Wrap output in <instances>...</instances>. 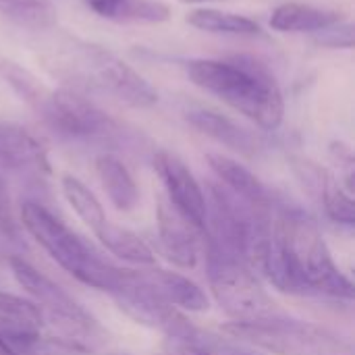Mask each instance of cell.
I'll list each match as a JSON object with an SVG mask.
<instances>
[{
  "instance_id": "6da1fadb",
  "label": "cell",
  "mask_w": 355,
  "mask_h": 355,
  "mask_svg": "<svg viewBox=\"0 0 355 355\" xmlns=\"http://www.w3.org/2000/svg\"><path fill=\"white\" fill-rule=\"evenodd\" d=\"M264 275L281 291L354 297V285L337 268L322 233L304 216L285 214L272 225Z\"/></svg>"
},
{
  "instance_id": "7a4b0ae2",
  "label": "cell",
  "mask_w": 355,
  "mask_h": 355,
  "mask_svg": "<svg viewBox=\"0 0 355 355\" xmlns=\"http://www.w3.org/2000/svg\"><path fill=\"white\" fill-rule=\"evenodd\" d=\"M189 79L204 92L216 96L258 127L275 131L285 116L283 92L275 75L252 56L193 58L187 62Z\"/></svg>"
},
{
  "instance_id": "3957f363",
  "label": "cell",
  "mask_w": 355,
  "mask_h": 355,
  "mask_svg": "<svg viewBox=\"0 0 355 355\" xmlns=\"http://www.w3.org/2000/svg\"><path fill=\"white\" fill-rule=\"evenodd\" d=\"M21 223L25 231L48 252V256L81 283L108 293H114L123 283V268H114L100 260L64 223L52 216L44 206L25 202L21 206Z\"/></svg>"
},
{
  "instance_id": "277c9868",
  "label": "cell",
  "mask_w": 355,
  "mask_h": 355,
  "mask_svg": "<svg viewBox=\"0 0 355 355\" xmlns=\"http://www.w3.org/2000/svg\"><path fill=\"white\" fill-rule=\"evenodd\" d=\"M223 333L277 355H354L347 339L300 320L272 316L256 322H229Z\"/></svg>"
},
{
  "instance_id": "5b68a950",
  "label": "cell",
  "mask_w": 355,
  "mask_h": 355,
  "mask_svg": "<svg viewBox=\"0 0 355 355\" xmlns=\"http://www.w3.org/2000/svg\"><path fill=\"white\" fill-rule=\"evenodd\" d=\"M210 289L233 322H256L281 316L258 279L237 260L216 256L210 264Z\"/></svg>"
},
{
  "instance_id": "8992f818",
  "label": "cell",
  "mask_w": 355,
  "mask_h": 355,
  "mask_svg": "<svg viewBox=\"0 0 355 355\" xmlns=\"http://www.w3.org/2000/svg\"><path fill=\"white\" fill-rule=\"evenodd\" d=\"M75 52L83 77L92 79L94 85L137 108H148L158 102V92L152 87V83L108 48L92 42H79Z\"/></svg>"
},
{
  "instance_id": "52a82bcc",
  "label": "cell",
  "mask_w": 355,
  "mask_h": 355,
  "mask_svg": "<svg viewBox=\"0 0 355 355\" xmlns=\"http://www.w3.org/2000/svg\"><path fill=\"white\" fill-rule=\"evenodd\" d=\"M37 114H42L56 133L73 139H104L116 129L106 112L69 87L50 89Z\"/></svg>"
},
{
  "instance_id": "ba28073f",
  "label": "cell",
  "mask_w": 355,
  "mask_h": 355,
  "mask_svg": "<svg viewBox=\"0 0 355 355\" xmlns=\"http://www.w3.org/2000/svg\"><path fill=\"white\" fill-rule=\"evenodd\" d=\"M10 270L23 291L33 300L31 304H35L42 312V318L46 314L52 320H60V324L69 331H92L96 327L94 318L67 291H62L23 258H10Z\"/></svg>"
},
{
  "instance_id": "9c48e42d",
  "label": "cell",
  "mask_w": 355,
  "mask_h": 355,
  "mask_svg": "<svg viewBox=\"0 0 355 355\" xmlns=\"http://www.w3.org/2000/svg\"><path fill=\"white\" fill-rule=\"evenodd\" d=\"M154 168L162 179L168 200L198 231H206L210 225V210L202 185L181 158L171 152H158L154 156Z\"/></svg>"
},
{
  "instance_id": "30bf717a",
  "label": "cell",
  "mask_w": 355,
  "mask_h": 355,
  "mask_svg": "<svg viewBox=\"0 0 355 355\" xmlns=\"http://www.w3.org/2000/svg\"><path fill=\"white\" fill-rule=\"evenodd\" d=\"M0 171L48 173L44 144L21 125L0 123Z\"/></svg>"
},
{
  "instance_id": "8fae6325",
  "label": "cell",
  "mask_w": 355,
  "mask_h": 355,
  "mask_svg": "<svg viewBox=\"0 0 355 355\" xmlns=\"http://www.w3.org/2000/svg\"><path fill=\"white\" fill-rule=\"evenodd\" d=\"M44 318L35 304L0 293V339L21 355L40 339Z\"/></svg>"
},
{
  "instance_id": "7c38bea8",
  "label": "cell",
  "mask_w": 355,
  "mask_h": 355,
  "mask_svg": "<svg viewBox=\"0 0 355 355\" xmlns=\"http://www.w3.org/2000/svg\"><path fill=\"white\" fill-rule=\"evenodd\" d=\"M158 218V237L164 256L177 266L193 268L198 262V245L193 237L196 227L179 210H175L173 204H162Z\"/></svg>"
},
{
  "instance_id": "4fadbf2b",
  "label": "cell",
  "mask_w": 355,
  "mask_h": 355,
  "mask_svg": "<svg viewBox=\"0 0 355 355\" xmlns=\"http://www.w3.org/2000/svg\"><path fill=\"white\" fill-rule=\"evenodd\" d=\"M295 171L297 175L304 179V183H308L310 187H314L322 202H324V208H327V214L341 223V225H354L355 223V202L352 198V193H347L339 183L337 179L320 168L318 164L310 162V160H297L295 162Z\"/></svg>"
},
{
  "instance_id": "5bb4252c",
  "label": "cell",
  "mask_w": 355,
  "mask_h": 355,
  "mask_svg": "<svg viewBox=\"0 0 355 355\" xmlns=\"http://www.w3.org/2000/svg\"><path fill=\"white\" fill-rule=\"evenodd\" d=\"M187 121L191 127H196L204 135L225 144L227 148H231L243 156H252L258 152V137L220 112L198 108V110L187 112Z\"/></svg>"
},
{
  "instance_id": "9a60e30c",
  "label": "cell",
  "mask_w": 355,
  "mask_h": 355,
  "mask_svg": "<svg viewBox=\"0 0 355 355\" xmlns=\"http://www.w3.org/2000/svg\"><path fill=\"white\" fill-rule=\"evenodd\" d=\"M98 17L114 23H164L171 6L162 0H83Z\"/></svg>"
},
{
  "instance_id": "2e32d148",
  "label": "cell",
  "mask_w": 355,
  "mask_h": 355,
  "mask_svg": "<svg viewBox=\"0 0 355 355\" xmlns=\"http://www.w3.org/2000/svg\"><path fill=\"white\" fill-rule=\"evenodd\" d=\"M341 21V12L314 6V4H304V2H285L272 10L270 17V27L277 31H320L333 23Z\"/></svg>"
},
{
  "instance_id": "e0dca14e",
  "label": "cell",
  "mask_w": 355,
  "mask_h": 355,
  "mask_svg": "<svg viewBox=\"0 0 355 355\" xmlns=\"http://www.w3.org/2000/svg\"><path fill=\"white\" fill-rule=\"evenodd\" d=\"M96 173L98 179L108 196V200L112 202V206L116 210L129 212L135 208L137 200H139V189L129 173V168L110 154H102L96 158Z\"/></svg>"
},
{
  "instance_id": "ac0fdd59",
  "label": "cell",
  "mask_w": 355,
  "mask_h": 355,
  "mask_svg": "<svg viewBox=\"0 0 355 355\" xmlns=\"http://www.w3.org/2000/svg\"><path fill=\"white\" fill-rule=\"evenodd\" d=\"M146 277L152 283V287L175 308H181L187 312H206L210 308V300L202 291V287L179 272L154 270Z\"/></svg>"
},
{
  "instance_id": "d6986e66",
  "label": "cell",
  "mask_w": 355,
  "mask_h": 355,
  "mask_svg": "<svg viewBox=\"0 0 355 355\" xmlns=\"http://www.w3.org/2000/svg\"><path fill=\"white\" fill-rule=\"evenodd\" d=\"M208 164L218 175V179L225 183V187L231 189L233 193H237L254 204H260V206L270 204L268 189L241 162H237L229 156H223V154H208Z\"/></svg>"
},
{
  "instance_id": "ffe728a7",
  "label": "cell",
  "mask_w": 355,
  "mask_h": 355,
  "mask_svg": "<svg viewBox=\"0 0 355 355\" xmlns=\"http://www.w3.org/2000/svg\"><path fill=\"white\" fill-rule=\"evenodd\" d=\"M94 235L100 239V243L114 256L133 262V264H141V266H152L156 262L154 252L148 248V243L144 239H139L133 231L123 229L110 220L102 223Z\"/></svg>"
},
{
  "instance_id": "44dd1931",
  "label": "cell",
  "mask_w": 355,
  "mask_h": 355,
  "mask_svg": "<svg viewBox=\"0 0 355 355\" xmlns=\"http://www.w3.org/2000/svg\"><path fill=\"white\" fill-rule=\"evenodd\" d=\"M187 23L196 29L210 33H227V35H256L260 33V25L243 15L225 12L216 8H196L187 15Z\"/></svg>"
},
{
  "instance_id": "7402d4cb",
  "label": "cell",
  "mask_w": 355,
  "mask_h": 355,
  "mask_svg": "<svg viewBox=\"0 0 355 355\" xmlns=\"http://www.w3.org/2000/svg\"><path fill=\"white\" fill-rule=\"evenodd\" d=\"M0 15L19 27L48 29L56 23L58 12L50 0H0Z\"/></svg>"
},
{
  "instance_id": "603a6c76",
  "label": "cell",
  "mask_w": 355,
  "mask_h": 355,
  "mask_svg": "<svg viewBox=\"0 0 355 355\" xmlns=\"http://www.w3.org/2000/svg\"><path fill=\"white\" fill-rule=\"evenodd\" d=\"M0 77L21 96V100H25L37 112L50 96V87H46L29 69L21 67L12 58L0 56Z\"/></svg>"
},
{
  "instance_id": "cb8c5ba5",
  "label": "cell",
  "mask_w": 355,
  "mask_h": 355,
  "mask_svg": "<svg viewBox=\"0 0 355 355\" xmlns=\"http://www.w3.org/2000/svg\"><path fill=\"white\" fill-rule=\"evenodd\" d=\"M60 187H62V193L67 198V202L71 204V208L77 212V216L92 229V233L102 225L106 223V214H104V208L100 204V200L73 175H64L62 181H60Z\"/></svg>"
},
{
  "instance_id": "d4e9b609",
  "label": "cell",
  "mask_w": 355,
  "mask_h": 355,
  "mask_svg": "<svg viewBox=\"0 0 355 355\" xmlns=\"http://www.w3.org/2000/svg\"><path fill=\"white\" fill-rule=\"evenodd\" d=\"M162 355H212L210 347L200 339L198 331L187 335L166 337Z\"/></svg>"
},
{
  "instance_id": "484cf974",
  "label": "cell",
  "mask_w": 355,
  "mask_h": 355,
  "mask_svg": "<svg viewBox=\"0 0 355 355\" xmlns=\"http://www.w3.org/2000/svg\"><path fill=\"white\" fill-rule=\"evenodd\" d=\"M314 42L324 48H354V25L352 23H333L316 31Z\"/></svg>"
},
{
  "instance_id": "4316f807",
  "label": "cell",
  "mask_w": 355,
  "mask_h": 355,
  "mask_svg": "<svg viewBox=\"0 0 355 355\" xmlns=\"http://www.w3.org/2000/svg\"><path fill=\"white\" fill-rule=\"evenodd\" d=\"M0 225L8 233L15 231V223H12V214H10V198H8V189H6V181L2 177V171H0Z\"/></svg>"
},
{
  "instance_id": "83f0119b",
  "label": "cell",
  "mask_w": 355,
  "mask_h": 355,
  "mask_svg": "<svg viewBox=\"0 0 355 355\" xmlns=\"http://www.w3.org/2000/svg\"><path fill=\"white\" fill-rule=\"evenodd\" d=\"M183 4H198V2H212V0H179Z\"/></svg>"
}]
</instances>
